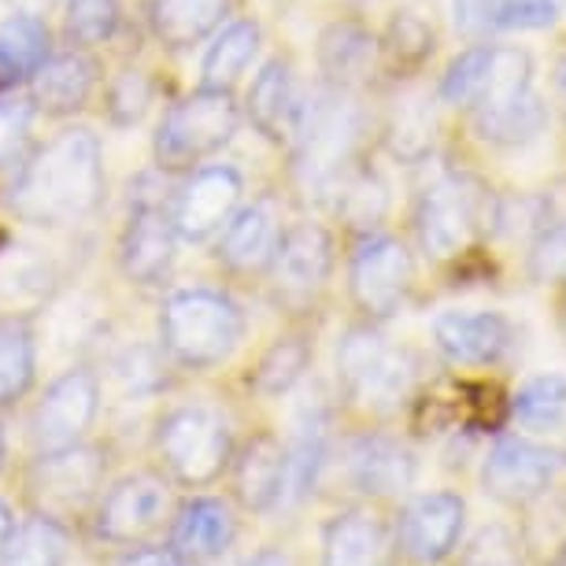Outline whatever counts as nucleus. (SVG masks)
Here are the masks:
<instances>
[{
	"mask_svg": "<svg viewBox=\"0 0 566 566\" xmlns=\"http://www.w3.org/2000/svg\"><path fill=\"white\" fill-rule=\"evenodd\" d=\"M389 52L397 60L419 63L433 52V30L426 27L419 15L400 12L397 19H392V30H389Z\"/></svg>",
	"mask_w": 566,
	"mask_h": 566,
	"instance_id": "44",
	"label": "nucleus"
},
{
	"mask_svg": "<svg viewBox=\"0 0 566 566\" xmlns=\"http://www.w3.org/2000/svg\"><path fill=\"white\" fill-rule=\"evenodd\" d=\"M60 274L49 252L34 244H4L0 249V307L8 312H23V307L45 304L56 290Z\"/></svg>",
	"mask_w": 566,
	"mask_h": 566,
	"instance_id": "24",
	"label": "nucleus"
},
{
	"mask_svg": "<svg viewBox=\"0 0 566 566\" xmlns=\"http://www.w3.org/2000/svg\"><path fill=\"white\" fill-rule=\"evenodd\" d=\"M386 530L367 511H340L326 522L323 566H378Z\"/></svg>",
	"mask_w": 566,
	"mask_h": 566,
	"instance_id": "27",
	"label": "nucleus"
},
{
	"mask_svg": "<svg viewBox=\"0 0 566 566\" xmlns=\"http://www.w3.org/2000/svg\"><path fill=\"white\" fill-rule=\"evenodd\" d=\"M153 104V82L145 71H123L108 85V115L115 126H137Z\"/></svg>",
	"mask_w": 566,
	"mask_h": 566,
	"instance_id": "41",
	"label": "nucleus"
},
{
	"mask_svg": "<svg viewBox=\"0 0 566 566\" xmlns=\"http://www.w3.org/2000/svg\"><path fill=\"white\" fill-rule=\"evenodd\" d=\"M533 271L541 277H559L566 274V227L544 233V241L533 252Z\"/></svg>",
	"mask_w": 566,
	"mask_h": 566,
	"instance_id": "45",
	"label": "nucleus"
},
{
	"mask_svg": "<svg viewBox=\"0 0 566 566\" xmlns=\"http://www.w3.org/2000/svg\"><path fill=\"white\" fill-rule=\"evenodd\" d=\"M104 470H108V459H104L101 448L82 441L52 448V452H38V463L27 474V489L38 515L56 522L82 515L85 507L97 504L104 489Z\"/></svg>",
	"mask_w": 566,
	"mask_h": 566,
	"instance_id": "7",
	"label": "nucleus"
},
{
	"mask_svg": "<svg viewBox=\"0 0 566 566\" xmlns=\"http://www.w3.org/2000/svg\"><path fill=\"white\" fill-rule=\"evenodd\" d=\"M374 56H378V41L356 23L329 27L323 41H318V63L323 74L334 82V90H352L374 71Z\"/></svg>",
	"mask_w": 566,
	"mask_h": 566,
	"instance_id": "29",
	"label": "nucleus"
},
{
	"mask_svg": "<svg viewBox=\"0 0 566 566\" xmlns=\"http://www.w3.org/2000/svg\"><path fill=\"white\" fill-rule=\"evenodd\" d=\"M334 208L352 227H378L389 211V193L370 170H345L334 186Z\"/></svg>",
	"mask_w": 566,
	"mask_h": 566,
	"instance_id": "37",
	"label": "nucleus"
},
{
	"mask_svg": "<svg viewBox=\"0 0 566 566\" xmlns=\"http://www.w3.org/2000/svg\"><path fill=\"white\" fill-rule=\"evenodd\" d=\"M249 115L255 130L271 137V142H293L296 137V126H301L304 115V97L290 60H271L255 74L249 90Z\"/></svg>",
	"mask_w": 566,
	"mask_h": 566,
	"instance_id": "21",
	"label": "nucleus"
},
{
	"mask_svg": "<svg viewBox=\"0 0 566 566\" xmlns=\"http://www.w3.org/2000/svg\"><path fill=\"white\" fill-rule=\"evenodd\" d=\"M307 363H312V345L304 337H277L260 356V363H255L252 389L266 400L285 397L304 378Z\"/></svg>",
	"mask_w": 566,
	"mask_h": 566,
	"instance_id": "35",
	"label": "nucleus"
},
{
	"mask_svg": "<svg viewBox=\"0 0 566 566\" xmlns=\"http://www.w3.org/2000/svg\"><path fill=\"white\" fill-rule=\"evenodd\" d=\"M108 381L123 400H145L164 389L167 370H164V359H159L156 348L130 345L108 363Z\"/></svg>",
	"mask_w": 566,
	"mask_h": 566,
	"instance_id": "38",
	"label": "nucleus"
},
{
	"mask_svg": "<svg viewBox=\"0 0 566 566\" xmlns=\"http://www.w3.org/2000/svg\"><path fill=\"white\" fill-rule=\"evenodd\" d=\"M97 411H101V378L90 367H71L38 400L34 415H30V441L38 444V452L78 444L90 433Z\"/></svg>",
	"mask_w": 566,
	"mask_h": 566,
	"instance_id": "10",
	"label": "nucleus"
},
{
	"mask_svg": "<svg viewBox=\"0 0 566 566\" xmlns=\"http://www.w3.org/2000/svg\"><path fill=\"white\" fill-rule=\"evenodd\" d=\"M115 566H186L170 548H156V544H134Z\"/></svg>",
	"mask_w": 566,
	"mask_h": 566,
	"instance_id": "46",
	"label": "nucleus"
},
{
	"mask_svg": "<svg viewBox=\"0 0 566 566\" xmlns=\"http://www.w3.org/2000/svg\"><path fill=\"white\" fill-rule=\"evenodd\" d=\"M49 27L38 12H19L0 23V85L34 78L49 60Z\"/></svg>",
	"mask_w": 566,
	"mask_h": 566,
	"instance_id": "28",
	"label": "nucleus"
},
{
	"mask_svg": "<svg viewBox=\"0 0 566 566\" xmlns=\"http://www.w3.org/2000/svg\"><path fill=\"white\" fill-rule=\"evenodd\" d=\"M12 533H15V515H12V507L0 500V555H4L8 541H12Z\"/></svg>",
	"mask_w": 566,
	"mask_h": 566,
	"instance_id": "48",
	"label": "nucleus"
},
{
	"mask_svg": "<svg viewBox=\"0 0 566 566\" xmlns=\"http://www.w3.org/2000/svg\"><path fill=\"white\" fill-rule=\"evenodd\" d=\"M119 27V0H67V34L78 45H101Z\"/></svg>",
	"mask_w": 566,
	"mask_h": 566,
	"instance_id": "40",
	"label": "nucleus"
},
{
	"mask_svg": "<svg viewBox=\"0 0 566 566\" xmlns=\"http://www.w3.org/2000/svg\"><path fill=\"white\" fill-rule=\"evenodd\" d=\"M170 522V489L164 478L126 474L108 493H101L93 511V530L108 544H145Z\"/></svg>",
	"mask_w": 566,
	"mask_h": 566,
	"instance_id": "9",
	"label": "nucleus"
},
{
	"mask_svg": "<svg viewBox=\"0 0 566 566\" xmlns=\"http://www.w3.org/2000/svg\"><path fill=\"white\" fill-rule=\"evenodd\" d=\"M467 504L459 493H422L411 496L397 515V548L419 566H437L455 552L463 537Z\"/></svg>",
	"mask_w": 566,
	"mask_h": 566,
	"instance_id": "13",
	"label": "nucleus"
},
{
	"mask_svg": "<svg viewBox=\"0 0 566 566\" xmlns=\"http://www.w3.org/2000/svg\"><path fill=\"white\" fill-rule=\"evenodd\" d=\"M93 90H97V63L85 52L49 56L34 74V104L49 115H71L85 108Z\"/></svg>",
	"mask_w": 566,
	"mask_h": 566,
	"instance_id": "25",
	"label": "nucleus"
},
{
	"mask_svg": "<svg viewBox=\"0 0 566 566\" xmlns=\"http://www.w3.org/2000/svg\"><path fill=\"white\" fill-rule=\"evenodd\" d=\"M474 126L489 145L518 148V145L537 142L544 134V126H548V104L533 90H526V93H515V97L474 108Z\"/></svg>",
	"mask_w": 566,
	"mask_h": 566,
	"instance_id": "26",
	"label": "nucleus"
},
{
	"mask_svg": "<svg viewBox=\"0 0 566 566\" xmlns=\"http://www.w3.org/2000/svg\"><path fill=\"white\" fill-rule=\"evenodd\" d=\"M30 126H34V104L27 97H0V167L23 156Z\"/></svg>",
	"mask_w": 566,
	"mask_h": 566,
	"instance_id": "42",
	"label": "nucleus"
},
{
	"mask_svg": "<svg viewBox=\"0 0 566 566\" xmlns=\"http://www.w3.org/2000/svg\"><path fill=\"white\" fill-rule=\"evenodd\" d=\"M433 340L452 363L489 367L515 345V326L500 312H444L433 318Z\"/></svg>",
	"mask_w": 566,
	"mask_h": 566,
	"instance_id": "18",
	"label": "nucleus"
},
{
	"mask_svg": "<svg viewBox=\"0 0 566 566\" xmlns=\"http://www.w3.org/2000/svg\"><path fill=\"white\" fill-rule=\"evenodd\" d=\"M0 559H4V566H63L67 563V533H63V522L45 515L27 518L23 526H15Z\"/></svg>",
	"mask_w": 566,
	"mask_h": 566,
	"instance_id": "34",
	"label": "nucleus"
},
{
	"mask_svg": "<svg viewBox=\"0 0 566 566\" xmlns=\"http://www.w3.org/2000/svg\"><path fill=\"white\" fill-rule=\"evenodd\" d=\"M175 244H178V233L164 205L142 197L134 205V216L126 222L123 241H119L123 274L137 285L159 282V277L170 271V263H175Z\"/></svg>",
	"mask_w": 566,
	"mask_h": 566,
	"instance_id": "16",
	"label": "nucleus"
},
{
	"mask_svg": "<svg viewBox=\"0 0 566 566\" xmlns=\"http://www.w3.org/2000/svg\"><path fill=\"white\" fill-rule=\"evenodd\" d=\"M337 381L352 403L367 411H392L415 386V359L389 345L378 329H348L337 345Z\"/></svg>",
	"mask_w": 566,
	"mask_h": 566,
	"instance_id": "3",
	"label": "nucleus"
},
{
	"mask_svg": "<svg viewBox=\"0 0 566 566\" xmlns=\"http://www.w3.org/2000/svg\"><path fill=\"white\" fill-rule=\"evenodd\" d=\"M159 340L175 363L208 370L227 363L244 340V312L219 290H181L164 301Z\"/></svg>",
	"mask_w": 566,
	"mask_h": 566,
	"instance_id": "2",
	"label": "nucleus"
},
{
	"mask_svg": "<svg viewBox=\"0 0 566 566\" xmlns=\"http://www.w3.org/2000/svg\"><path fill=\"white\" fill-rule=\"evenodd\" d=\"M19 8H23V12H41V8L49 4V0H15Z\"/></svg>",
	"mask_w": 566,
	"mask_h": 566,
	"instance_id": "49",
	"label": "nucleus"
},
{
	"mask_svg": "<svg viewBox=\"0 0 566 566\" xmlns=\"http://www.w3.org/2000/svg\"><path fill=\"white\" fill-rule=\"evenodd\" d=\"M233 537H238V518L227 500L219 496H193L186 500L175 518H170V544L167 548L178 555L181 563H216L230 552Z\"/></svg>",
	"mask_w": 566,
	"mask_h": 566,
	"instance_id": "17",
	"label": "nucleus"
},
{
	"mask_svg": "<svg viewBox=\"0 0 566 566\" xmlns=\"http://www.w3.org/2000/svg\"><path fill=\"white\" fill-rule=\"evenodd\" d=\"M566 0H452L455 30L467 38L507 34V30H544L563 15Z\"/></svg>",
	"mask_w": 566,
	"mask_h": 566,
	"instance_id": "22",
	"label": "nucleus"
},
{
	"mask_svg": "<svg viewBox=\"0 0 566 566\" xmlns=\"http://www.w3.org/2000/svg\"><path fill=\"white\" fill-rule=\"evenodd\" d=\"M433 145V112L422 97L403 101L389 126V148L400 159H422Z\"/></svg>",
	"mask_w": 566,
	"mask_h": 566,
	"instance_id": "39",
	"label": "nucleus"
},
{
	"mask_svg": "<svg viewBox=\"0 0 566 566\" xmlns=\"http://www.w3.org/2000/svg\"><path fill=\"white\" fill-rule=\"evenodd\" d=\"M415 282V263L411 252L403 249L397 238H367L352 255V301L359 304V312H367L370 318H389L392 312H400L403 296L411 293Z\"/></svg>",
	"mask_w": 566,
	"mask_h": 566,
	"instance_id": "11",
	"label": "nucleus"
},
{
	"mask_svg": "<svg viewBox=\"0 0 566 566\" xmlns=\"http://www.w3.org/2000/svg\"><path fill=\"white\" fill-rule=\"evenodd\" d=\"M156 448L170 478H178L189 489L219 482L222 470L233 463L230 426L205 403H186V408L167 411L156 430Z\"/></svg>",
	"mask_w": 566,
	"mask_h": 566,
	"instance_id": "4",
	"label": "nucleus"
},
{
	"mask_svg": "<svg viewBox=\"0 0 566 566\" xmlns=\"http://www.w3.org/2000/svg\"><path fill=\"white\" fill-rule=\"evenodd\" d=\"M518 563H522V544L504 526H485L467 548V566H518Z\"/></svg>",
	"mask_w": 566,
	"mask_h": 566,
	"instance_id": "43",
	"label": "nucleus"
},
{
	"mask_svg": "<svg viewBox=\"0 0 566 566\" xmlns=\"http://www.w3.org/2000/svg\"><path fill=\"white\" fill-rule=\"evenodd\" d=\"M241 175L233 167H200L178 189L170 222L186 241H208L233 219L241 205Z\"/></svg>",
	"mask_w": 566,
	"mask_h": 566,
	"instance_id": "14",
	"label": "nucleus"
},
{
	"mask_svg": "<svg viewBox=\"0 0 566 566\" xmlns=\"http://www.w3.org/2000/svg\"><path fill=\"white\" fill-rule=\"evenodd\" d=\"M260 52V27L252 19H238L211 41L205 56V85L208 90H230L249 71V63Z\"/></svg>",
	"mask_w": 566,
	"mask_h": 566,
	"instance_id": "32",
	"label": "nucleus"
},
{
	"mask_svg": "<svg viewBox=\"0 0 566 566\" xmlns=\"http://www.w3.org/2000/svg\"><path fill=\"white\" fill-rule=\"evenodd\" d=\"M104 200L101 137L85 126H67L23 164L12 189L15 216L38 227H67L90 219Z\"/></svg>",
	"mask_w": 566,
	"mask_h": 566,
	"instance_id": "1",
	"label": "nucleus"
},
{
	"mask_svg": "<svg viewBox=\"0 0 566 566\" xmlns=\"http://www.w3.org/2000/svg\"><path fill=\"white\" fill-rule=\"evenodd\" d=\"M345 478L356 493L392 496L403 493L415 478V459L400 441L381 433H363L345 448Z\"/></svg>",
	"mask_w": 566,
	"mask_h": 566,
	"instance_id": "19",
	"label": "nucleus"
},
{
	"mask_svg": "<svg viewBox=\"0 0 566 566\" xmlns=\"http://www.w3.org/2000/svg\"><path fill=\"white\" fill-rule=\"evenodd\" d=\"M493 60L496 45H474L459 52L441 74V101L452 104V108H474L485 97L489 78H493Z\"/></svg>",
	"mask_w": 566,
	"mask_h": 566,
	"instance_id": "36",
	"label": "nucleus"
},
{
	"mask_svg": "<svg viewBox=\"0 0 566 566\" xmlns=\"http://www.w3.org/2000/svg\"><path fill=\"white\" fill-rule=\"evenodd\" d=\"M238 134V104L230 90H197L164 115L156 130V164L164 170H193Z\"/></svg>",
	"mask_w": 566,
	"mask_h": 566,
	"instance_id": "5",
	"label": "nucleus"
},
{
	"mask_svg": "<svg viewBox=\"0 0 566 566\" xmlns=\"http://www.w3.org/2000/svg\"><path fill=\"white\" fill-rule=\"evenodd\" d=\"M266 271H271L274 290L285 301H307V296H315L329 282L334 241H329V233L318 222H301V227L282 233Z\"/></svg>",
	"mask_w": 566,
	"mask_h": 566,
	"instance_id": "15",
	"label": "nucleus"
},
{
	"mask_svg": "<svg viewBox=\"0 0 566 566\" xmlns=\"http://www.w3.org/2000/svg\"><path fill=\"white\" fill-rule=\"evenodd\" d=\"M511 415L530 433H555L566 426V378L563 374H537L511 400Z\"/></svg>",
	"mask_w": 566,
	"mask_h": 566,
	"instance_id": "33",
	"label": "nucleus"
},
{
	"mask_svg": "<svg viewBox=\"0 0 566 566\" xmlns=\"http://www.w3.org/2000/svg\"><path fill=\"white\" fill-rule=\"evenodd\" d=\"M359 134H363V119L359 108L348 97V90H329L312 104H304L293 142L301 148V175L307 186L334 189L337 178L352 170Z\"/></svg>",
	"mask_w": 566,
	"mask_h": 566,
	"instance_id": "6",
	"label": "nucleus"
},
{
	"mask_svg": "<svg viewBox=\"0 0 566 566\" xmlns=\"http://www.w3.org/2000/svg\"><path fill=\"white\" fill-rule=\"evenodd\" d=\"M241 566H293V559L282 548H260L255 555H249Z\"/></svg>",
	"mask_w": 566,
	"mask_h": 566,
	"instance_id": "47",
	"label": "nucleus"
},
{
	"mask_svg": "<svg viewBox=\"0 0 566 566\" xmlns=\"http://www.w3.org/2000/svg\"><path fill=\"white\" fill-rule=\"evenodd\" d=\"M485 222V189L467 175H441L419 200V227L422 249L433 260H452L467 252Z\"/></svg>",
	"mask_w": 566,
	"mask_h": 566,
	"instance_id": "8",
	"label": "nucleus"
},
{
	"mask_svg": "<svg viewBox=\"0 0 566 566\" xmlns=\"http://www.w3.org/2000/svg\"><path fill=\"white\" fill-rule=\"evenodd\" d=\"M34 370H38L34 329L19 315L4 318L0 323V408L27 397V389L34 386Z\"/></svg>",
	"mask_w": 566,
	"mask_h": 566,
	"instance_id": "31",
	"label": "nucleus"
},
{
	"mask_svg": "<svg viewBox=\"0 0 566 566\" xmlns=\"http://www.w3.org/2000/svg\"><path fill=\"white\" fill-rule=\"evenodd\" d=\"M230 0H153L148 19H153L156 38L170 49H186L211 34L222 15H227Z\"/></svg>",
	"mask_w": 566,
	"mask_h": 566,
	"instance_id": "30",
	"label": "nucleus"
},
{
	"mask_svg": "<svg viewBox=\"0 0 566 566\" xmlns=\"http://www.w3.org/2000/svg\"><path fill=\"white\" fill-rule=\"evenodd\" d=\"M277 241H282V227H277L271 208L266 205L241 208V211H233V219L222 227L219 260L238 274H260L271 266Z\"/></svg>",
	"mask_w": 566,
	"mask_h": 566,
	"instance_id": "23",
	"label": "nucleus"
},
{
	"mask_svg": "<svg viewBox=\"0 0 566 566\" xmlns=\"http://www.w3.org/2000/svg\"><path fill=\"white\" fill-rule=\"evenodd\" d=\"M563 470V452L537 444L530 437H500L482 463V485L504 504H530L548 493Z\"/></svg>",
	"mask_w": 566,
	"mask_h": 566,
	"instance_id": "12",
	"label": "nucleus"
},
{
	"mask_svg": "<svg viewBox=\"0 0 566 566\" xmlns=\"http://www.w3.org/2000/svg\"><path fill=\"white\" fill-rule=\"evenodd\" d=\"M233 493L255 515L285 504V444L274 433H255L233 455Z\"/></svg>",
	"mask_w": 566,
	"mask_h": 566,
	"instance_id": "20",
	"label": "nucleus"
},
{
	"mask_svg": "<svg viewBox=\"0 0 566 566\" xmlns=\"http://www.w3.org/2000/svg\"><path fill=\"white\" fill-rule=\"evenodd\" d=\"M0 467H4V430H0Z\"/></svg>",
	"mask_w": 566,
	"mask_h": 566,
	"instance_id": "50",
	"label": "nucleus"
}]
</instances>
